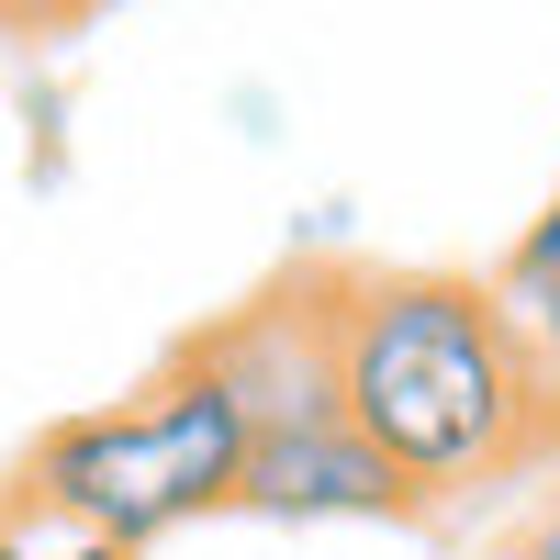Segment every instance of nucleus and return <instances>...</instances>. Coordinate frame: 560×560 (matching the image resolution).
I'll return each mask as SVG.
<instances>
[{"label": "nucleus", "instance_id": "1", "mask_svg": "<svg viewBox=\"0 0 560 560\" xmlns=\"http://www.w3.org/2000/svg\"><path fill=\"white\" fill-rule=\"evenodd\" d=\"M337 415L404 471L415 504L482 493L560 448V393L471 269H325Z\"/></svg>", "mask_w": 560, "mask_h": 560}, {"label": "nucleus", "instance_id": "2", "mask_svg": "<svg viewBox=\"0 0 560 560\" xmlns=\"http://www.w3.org/2000/svg\"><path fill=\"white\" fill-rule=\"evenodd\" d=\"M236 471H247V415L224 404V382H213L191 348H179L147 393L45 427L12 504L135 560V549H158L179 527L224 516V504H236Z\"/></svg>", "mask_w": 560, "mask_h": 560}, {"label": "nucleus", "instance_id": "3", "mask_svg": "<svg viewBox=\"0 0 560 560\" xmlns=\"http://www.w3.org/2000/svg\"><path fill=\"white\" fill-rule=\"evenodd\" d=\"M191 359L224 382V404L247 415V438L325 427V415H337V314H325V269L269 280L258 303H236L224 325H202Z\"/></svg>", "mask_w": 560, "mask_h": 560}, {"label": "nucleus", "instance_id": "4", "mask_svg": "<svg viewBox=\"0 0 560 560\" xmlns=\"http://www.w3.org/2000/svg\"><path fill=\"white\" fill-rule=\"evenodd\" d=\"M236 516H269V527H382V516H427V504L404 493V471L348 427V415H325V427L247 438Z\"/></svg>", "mask_w": 560, "mask_h": 560}, {"label": "nucleus", "instance_id": "5", "mask_svg": "<svg viewBox=\"0 0 560 560\" xmlns=\"http://www.w3.org/2000/svg\"><path fill=\"white\" fill-rule=\"evenodd\" d=\"M493 303H504V325L527 337V359L549 370V393H560V191L538 202V224L516 247H504V269H493Z\"/></svg>", "mask_w": 560, "mask_h": 560}, {"label": "nucleus", "instance_id": "6", "mask_svg": "<svg viewBox=\"0 0 560 560\" xmlns=\"http://www.w3.org/2000/svg\"><path fill=\"white\" fill-rule=\"evenodd\" d=\"M0 560H124V549L79 538V527H45V516H23V504H12V527H0Z\"/></svg>", "mask_w": 560, "mask_h": 560}, {"label": "nucleus", "instance_id": "7", "mask_svg": "<svg viewBox=\"0 0 560 560\" xmlns=\"http://www.w3.org/2000/svg\"><path fill=\"white\" fill-rule=\"evenodd\" d=\"M45 23H79L68 0H0V34H45Z\"/></svg>", "mask_w": 560, "mask_h": 560}, {"label": "nucleus", "instance_id": "8", "mask_svg": "<svg viewBox=\"0 0 560 560\" xmlns=\"http://www.w3.org/2000/svg\"><path fill=\"white\" fill-rule=\"evenodd\" d=\"M504 560H560V516H538V527H527L516 549H504Z\"/></svg>", "mask_w": 560, "mask_h": 560}, {"label": "nucleus", "instance_id": "9", "mask_svg": "<svg viewBox=\"0 0 560 560\" xmlns=\"http://www.w3.org/2000/svg\"><path fill=\"white\" fill-rule=\"evenodd\" d=\"M68 12H102V0H68Z\"/></svg>", "mask_w": 560, "mask_h": 560}, {"label": "nucleus", "instance_id": "10", "mask_svg": "<svg viewBox=\"0 0 560 560\" xmlns=\"http://www.w3.org/2000/svg\"><path fill=\"white\" fill-rule=\"evenodd\" d=\"M0 527H12V504H0Z\"/></svg>", "mask_w": 560, "mask_h": 560}]
</instances>
